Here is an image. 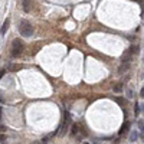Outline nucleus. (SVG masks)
I'll list each match as a JSON object with an SVG mask.
<instances>
[{
    "label": "nucleus",
    "mask_w": 144,
    "mask_h": 144,
    "mask_svg": "<svg viewBox=\"0 0 144 144\" xmlns=\"http://www.w3.org/2000/svg\"><path fill=\"white\" fill-rule=\"evenodd\" d=\"M19 30H20V35L25 37H29L33 35V26H32V23H30L29 20H20Z\"/></svg>",
    "instance_id": "nucleus-1"
},
{
    "label": "nucleus",
    "mask_w": 144,
    "mask_h": 144,
    "mask_svg": "<svg viewBox=\"0 0 144 144\" xmlns=\"http://www.w3.org/2000/svg\"><path fill=\"white\" fill-rule=\"evenodd\" d=\"M23 52V42L20 39H14L12 43V56L13 58H19Z\"/></svg>",
    "instance_id": "nucleus-2"
},
{
    "label": "nucleus",
    "mask_w": 144,
    "mask_h": 144,
    "mask_svg": "<svg viewBox=\"0 0 144 144\" xmlns=\"http://www.w3.org/2000/svg\"><path fill=\"white\" fill-rule=\"evenodd\" d=\"M69 125H71V117H69V114H65V121L62 123V125H60V130H59V133H60V135H65L66 134V131H68V128H69Z\"/></svg>",
    "instance_id": "nucleus-3"
},
{
    "label": "nucleus",
    "mask_w": 144,
    "mask_h": 144,
    "mask_svg": "<svg viewBox=\"0 0 144 144\" xmlns=\"http://www.w3.org/2000/svg\"><path fill=\"white\" fill-rule=\"evenodd\" d=\"M134 50H135V48H134V46H131L128 50H125V54L123 55V58H121V62H123V64H130L131 56H133V55H131V54H133Z\"/></svg>",
    "instance_id": "nucleus-4"
},
{
    "label": "nucleus",
    "mask_w": 144,
    "mask_h": 144,
    "mask_svg": "<svg viewBox=\"0 0 144 144\" xmlns=\"http://www.w3.org/2000/svg\"><path fill=\"white\" fill-rule=\"evenodd\" d=\"M9 25H10V20L9 19H6L4 20V23H3V26H2V29H0V33L3 35H6V32H7V29H9Z\"/></svg>",
    "instance_id": "nucleus-5"
},
{
    "label": "nucleus",
    "mask_w": 144,
    "mask_h": 144,
    "mask_svg": "<svg viewBox=\"0 0 144 144\" xmlns=\"http://www.w3.org/2000/svg\"><path fill=\"white\" fill-rule=\"evenodd\" d=\"M130 69V64H121V66L118 68V74H124Z\"/></svg>",
    "instance_id": "nucleus-6"
},
{
    "label": "nucleus",
    "mask_w": 144,
    "mask_h": 144,
    "mask_svg": "<svg viewBox=\"0 0 144 144\" xmlns=\"http://www.w3.org/2000/svg\"><path fill=\"white\" fill-rule=\"evenodd\" d=\"M128 130H130V123H128V121H125L124 124H123V127L120 128V134H124V133H127Z\"/></svg>",
    "instance_id": "nucleus-7"
},
{
    "label": "nucleus",
    "mask_w": 144,
    "mask_h": 144,
    "mask_svg": "<svg viewBox=\"0 0 144 144\" xmlns=\"http://www.w3.org/2000/svg\"><path fill=\"white\" fill-rule=\"evenodd\" d=\"M22 6H23L25 12H29L30 10V0H22Z\"/></svg>",
    "instance_id": "nucleus-8"
},
{
    "label": "nucleus",
    "mask_w": 144,
    "mask_h": 144,
    "mask_svg": "<svg viewBox=\"0 0 144 144\" xmlns=\"http://www.w3.org/2000/svg\"><path fill=\"white\" fill-rule=\"evenodd\" d=\"M123 88H124V87H123V84H121V82H120V84H117V85H115V87H114V92H117V94H120L121 91H123Z\"/></svg>",
    "instance_id": "nucleus-9"
},
{
    "label": "nucleus",
    "mask_w": 144,
    "mask_h": 144,
    "mask_svg": "<svg viewBox=\"0 0 144 144\" xmlns=\"http://www.w3.org/2000/svg\"><path fill=\"white\" fill-rule=\"evenodd\" d=\"M78 131H79V127H78L77 124H74V125H72V130H71V134H72V135H77Z\"/></svg>",
    "instance_id": "nucleus-10"
},
{
    "label": "nucleus",
    "mask_w": 144,
    "mask_h": 144,
    "mask_svg": "<svg viewBox=\"0 0 144 144\" xmlns=\"http://www.w3.org/2000/svg\"><path fill=\"white\" fill-rule=\"evenodd\" d=\"M137 138H138V133L133 131V133H131V135H130V141H135Z\"/></svg>",
    "instance_id": "nucleus-11"
},
{
    "label": "nucleus",
    "mask_w": 144,
    "mask_h": 144,
    "mask_svg": "<svg viewBox=\"0 0 144 144\" xmlns=\"http://www.w3.org/2000/svg\"><path fill=\"white\" fill-rule=\"evenodd\" d=\"M138 128H140V130H144V120L138 121Z\"/></svg>",
    "instance_id": "nucleus-12"
},
{
    "label": "nucleus",
    "mask_w": 144,
    "mask_h": 144,
    "mask_svg": "<svg viewBox=\"0 0 144 144\" xmlns=\"http://www.w3.org/2000/svg\"><path fill=\"white\" fill-rule=\"evenodd\" d=\"M6 130H7L6 125H2V124H0V134H3V133H4Z\"/></svg>",
    "instance_id": "nucleus-13"
},
{
    "label": "nucleus",
    "mask_w": 144,
    "mask_h": 144,
    "mask_svg": "<svg viewBox=\"0 0 144 144\" xmlns=\"http://www.w3.org/2000/svg\"><path fill=\"white\" fill-rule=\"evenodd\" d=\"M134 111H135V115H138V114H140V107H138V104H135Z\"/></svg>",
    "instance_id": "nucleus-14"
},
{
    "label": "nucleus",
    "mask_w": 144,
    "mask_h": 144,
    "mask_svg": "<svg viewBox=\"0 0 144 144\" xmlns=\"http://www.w3.org/2000/svg\"><path fill=\"white\" fill-rule=\"evenodd\" d=\"M6 141V135L4 134H0V143H4Z\"/></svg>",
    "instance_id": "nucleus-15"
},
{
    "label": "nucleus",
    "mask_w": 144,
    "mask_h": 144,
    "mask_svg": "<svg viewBox=\"0 0 144 144\" xmlns=\"http://www.w3.org/2000/svg\"><path fill=\"white\" fill-rule=\"evenodd\" d=\"M140 97H141V98H144V87L141 88V91H140Z\"/></svg>",
    "instance_id": "nucleus-16"
},
{
    "label": "nucleus",
    "mask_w": 144,
    "mask_h": 144,
    "mask_svg": "<svg viewBox=\"0 0 144 144\" xmlns=\"http://www.w3.org/2000/svg\"><path fill=\"white\" fill-rule=\"evenodd\" d=\"M33 144H42V143H40V141H35Z\"/></svg>",
    "instance_id": "nucleus-17"
},
{
    "label": "nucleus",
    "mask_w": 144,
    "mask_h": 144,
    "mask_svg": "<svg viewBox=\"0 0 144 144\" xmlns=\"http://www.w3.org/2000/svg\"><path fill=\"white\" fill-rule=\"evenodd\" d=\"M0 118H2V108H0Z\"/></svg>",
    "instance_id": "nucleus-18"
},
{
    "label": "nucleus",
    "mask_w": 144,
    "mask_h": 144,
    "mask_svg": "<svg viewBox=\"0 0 144 144\" xmlns=\"http://www.w3.org/2000/svg\"><path fill=\"white\" fill-rule=\"evenodd\" d=\"M84 144H89V143H84Z\"/></svg>",
    "instance_id": "nucleus-19"
},
{
    "label": "nucleus",
    "mask_w": 144,
    "mask_h": 144,
    "mask_svg": "<svg viewBox=\"0 0 144 144\" xmlns=\"http://www.w3.org/2000/svg\"><path fill=\"white\" fill-rule=\"evenodd\" d=\"M143 141H144V135H143Z\"/></svg>",
    "instance_id": "nucleus-20"
}]
</instances>
